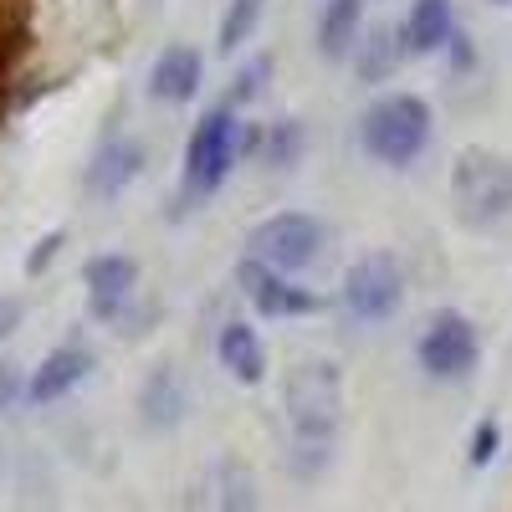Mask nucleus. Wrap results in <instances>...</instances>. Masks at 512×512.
<instances>
[{
    "label": "nucleus",
    "instance_id": "nucleus-27",
    "mask_svg": "<svg viewBox=\"0 0 512 512\" xmlns=\"http://www.w3.org/2000/svg\"><path fill=\"white\" fill-rule=\"evenodd\" d=\"M451 62H456V72L477 62V57H472V41H466V36H451Z\"/></svg>",
    "mask_w": 512,
    "mask_h": 512
},
{
    "label": "nucleus",
    "instance_id": "nucleus-5",
    "mask_svg": "<svg viewBox=\"0 0 512 512\" xmlns=\"http://www.w3.org/2000/svg\"><path fill=\"white\" fill-rule=\"evenodd\" d=\"M246 246H251V262H262L272 272H303L323 251V226H318V216L287 210V216H272V221L256 226L246 236Z\"/></svg>",
    "mask_w": 512,
    "mask_h": 512
},
{
    "label": "nucleus",
    "instance_id": "nucleus-21",
    "mask_svg": "<svg viewBox=\"0 0 512 512\" xmlns=\"http://www.w3.org/2000/svg\"><path fill=\"white\" fill-rule=\"evenodd\" d=\"M262 149H267V159L277 169H287L297 154H303V123H297V118H277L272 134H262Z\"/></svg>",
    "mask_w": 512,
    "mask_h": 512
},
{
    "label": "nucleus",
    "instance_id": "nucleus-8",
    "mask_svg": "<svg viewBox=\"0 0 512 512\" xmlns=\"http://www.w3.org/2000/svg\"><path fill=\"white\" fill-rule=\"evenodd\" d=\"M236 282L246 287V297L256 303V313H267V318H303V313H318V292L292 287L282 272L251 262V256L236 267Z\"/></svg>",
    "mask_w": 512,
    "mask_h": 512
},
{
    "label": "nucleus",
    "instance_id": "nucleus-2",
    "mask_svg": "<svg viewBox=\"0 0 512 512\" xmlns=\"http://www.w3.org/2000/svg\"><path fill=\"white\" fill-rule=\"evenodd\" d=\"M451 210L461 226H497L512 210V159L497 149H461L451 164Z\"/></svg>",
    "mask_w": 512,
    "mask_h": 512
},
{
    "label": "nucleus",
    "instance_id": "nucleus-22",
    "mask_svg": "<svg viewBox=\"0 0 512 512\" xmlns=\"http://www.w3.org/2000/svg\"><path fill=\"white\" fill-rule=\"evenodd\" d=\"M62 241H67V231H47V236H41V241L31 246V256H26V277H41V272H47L52 256L62 251Z\"/></svg>",
    "mask_w": 512,
    "mask_h": 512
},
{
    "label": "nucleus",
    "instance_id": "nucleus-28",
    "mask_svg": "<svg viewBox=\"0 0 512 512\" xmlns=\"http://www.w3.org/2000/svg\"><path fill=\"white\" fill-rule=\"evenodd\" d=\"M492 6H512V0H492Z\"/></svg>",
    "mask_w": 512,
    "mask_h": 512
},
{
    "label": "nucleus",
    "instance_id": "nucleus-1",
    "mask_svg": "<svg viewBox=\"0 0 512 512\" xmlns=\"http://www.w3.org/2000/svg\"><path fill=\"white\" fill-rule=\"evenodd\" d=\"M282 405L292 420V477L313 482L328 466V446L344 415V374L333 359H297L282 379Z\"/></svg>",
    "mask_w": 512,
    "mask_h": 512
},
{
    "label": "nucleus",
    "instance_id": "nucleus-24",
    "mask_svg": "<svg viewBox=\"0 0 512 512\" xmlns=\"http://www.w3.org/2000/svg\"><path fill=\"white\" fill-rule=\"evenodd\" d=\"M492 451H497V425H492V420H482V425H477V436H472V461H477V466H487V461H492Z\"/></svg>",
    "mask_w": 512,
    "mask_h": 512
},
{
    "label": "nucleus",
    "instance_id": "nucleus-23",
    "mask_svg": "<svg viewBox=\"0 0 512 512\" xmlns=\"http://www.w3.org/2000/svg\"><path fill=\"white\" fill-rule=\"evenodd\" d=\"M267 72H272V57L262 52V57H256V62H246V67H241V77H236V93H231V98L241 103V98H251V93H262V82H267Z\"/></svg>",
    "mask_w": 512,
    "mask_h": 512
},
{
    "label": "nucleus",
    "instance_id": "nucleus-15",
    "mask_svg": "<svg viewBox=\"0 0 512 512\" xmlns=\"http://www.w3.org/2000/svg\"><path fill=\"white\" fill-rule=\"evenodd\" d=\"M456 21H451V0H415L410 16H405V47L410 52H441L451 47Z\"/></svg>",
    "mask_w": 512,
    "mask_h": 512
},
{
    "label": "nucleus",
    "instance_id": "nucleus-9",
    "mask_svg": "<svg viewBox=\"0 0 512 512\" xmlns=\"http://www.w3.org/2000/svg\"><path fill=\"white\" fill-rule=\"evenodd\" d=\"M82 282H88V308H93V318L113 323V318H123V308H128V303H134L139 262H134V256H118V251L93 256L88 272H82Z\"/></svg>",
    "mask_w": 512,
    "mask_h": 512
},
{
    "label": "nucleus",
    "instance_id": "nucleus-3",
    "mask_svg": "<svg viewBox=\"0 0 512 512\" xmlns=\"http://www.w3.org/2000/svg\"><path fill=\"white\" fill-rule=\"evenodd\" d=\"M359 139L364 149L379 159V164H410L425 144H431V108L410 93H395V98H379L364 123H359Z\"/></svg>",
    "mask_w": 512,
    "mask_h": 512
},
{
    "label": "nucleus",
    "instance_id": "nucleus-6",
    "mask_svg": "<svg viewBox=\"0 0 512 512\" xmlns=\"http://www.w3.org/2000/svg\"><path fill=\"white\" fill-rule=\"evenodd\" d=\"M482 359V344H477V328L466 313L456 308H441L431 318V328L420 333V369L431 374V379H461V374H472Z\"/></svg>",
    "mask_w": 512,
    "mask_h": 512
},
{
    "label": "nucleus",
    "instance_id": "nucleus-26",
    "mask_svg": "<svg viewBox=\"0 0 512 512\" xmlns=\"http://www.w3.org/2000/svg\"><path fill=\"white\" fill-rule=\"evenodd\" d=\"M21 313H26V303H21V297H0V338H11V333H16Z\"/></svg>",
    "mask_w": 512,
    "mask_h": 512
},
{
    "label": "nucleus",
    "instance_id": "nucleus-25",
    "mask_svg": "<svg viewBox=\"0 0 512 512\" xmlns=\"http://www.w3.org/2000/svg\"><path fill=\"white\" fill-rule=\"evenodd\" d=\"M21 395V369L16 364H0V410H11Z\"/></svg>",
    "mask_w": 512,
    "mask_h": 512
},
{
    "label": "nucleus",
    "instance_id": "nucleus-7",
    "mask_svg": "<svg viewBox=\"0 0 512 512\" xmlns=\"http://www.w3.org/2000/svg\"><path fill=\"white\" fill-rule=\"evenodd\" d=\"M400 297H405V272H400V262L390 251H369V256H359V262L349 267V277H344V303H349V313H359V318H390L395 308H400Z\"/></svg>",
    "mask_w": 512,
    "mask_h": 512
},
{
    "label": "nucleus",
    "instance_id": "nucleus-12",
    "mask_svg": "<svg viewBox=\"0 0 512 512\" xmlns=\"http://www.w3.org/2000/svg\"><path fill=\"white\" fill-rule=\"evenodd\" d=\"M200 52L195 47H185V41H175V47H164L159 52V62H154V72H149V93L159 98V103H190L195 93H200Z\"/></svg>",
    "mask_w": 512,
    "mask_h": 512
},
{
    "label": "nucleus",
    "instance_id": "nucleus-18",
    "mask_svg": "<svg viewBox=\"0 0 512 512\" xmlns=\"http://www.w3.org/2000/svg\"><path fill=\"white\" fill-rule=\"evenodd\" d=\"M405 52H410V47H405V31H400V26H374L369 41L359 47V77H364V82H384V77L400 67Z\"/></svg>",
    "mask_w": 512,
    "mask_h": 512
},
{
    "label": "nucleus",
    "instance_id": "nucleus-16",
    "mask_svg": "<svg viewBox=\"0 0 512 512\" xmlns=\"http://www.w3.org/2000/svg\"><path fill=\"white\" fill-rule=\"evenodd\" d=\"M210 512H262V497H256V477L251 466L226 456L216 472H210Z\"/></svg>",
    "mask_w": 512,
    "mask_h": 512
},
{
    "label": "nucleus",
    "instance_id": "nucleus-10",
    "mask_svg": "<svg viewBox=\"0 0 512 512\" xmlns=\"http://www.w3.org/2000/svg\"><path fill=\"white\" fill-rule=\"evenodd\" d=\"M139 169H144V144L139 139H113L93 154L88 175H82V190H88L93 200H118L139 180Z\"/></svg>",
    "mask_w": 512,
    "mask_h": 512
},
{
    "label": "nucleus",
    "instance_id": "nucleus-17",
    "mask_svg": "<svg viewBox=\"0 0 512 512\" xmlns=\"http://www.w3.org/2000/svg\"><path fill=\"white\" fill-rule=\"evenodd\" d=\"M139 410H144L149 431H169V425L185 415V379L175 369H154L144 395H139Z\"/></svg>",
    "mask_w": 512,
    "mask_h": 512
},
{
    "label": "nucleus",
    "instance_id": "nucleus-19",
    "mask_svg": "<svg viewBox=\"0 0 512 512\" xmlns=\"http://www.w3.org/2000/svg\"><path fill=\"white\" fill-rule=\"evenodd\" d=\"M359 16H364V0H328V11L318 21V52L344 57L359 36Z\"/></svg>",
    "mask_w": 512,
    "mask_h": 512
},
{
    "label": "nucleus",
    "instance_id": "nucleus-20",
    "mask_svg": "<svg viewBox=\"0 0 512 512\" xmlns=\"http://www.w3.org/2000/svg\"><path fill=\"white\" fill-rule=\"evenodd\" d=\"M262 11H267V0H231V11H226V21H221V41H216V47H221V52H236L241 41H251L256 21H262Z\"/></svg>",
    "mask_w": 512,
    "mask_h": 512
},
{
    "label": "nucleus",
    "instance_id": "nucleus-11",
    "mask_svg": "<svg viewBox=\"0 0 512 512\" xmlns=\"http://www.w3.org/2000/svg\"><path fill=\"white\" fill-rule=\"evenodd\" d=\"M93 374V354L88 349H77V344H67V349H52L47 359H41V369L31 374V384H26V400L31 405H52V400H62V395H72L82 379Z\"/></svg>",
    "mask_w": 512,
    "mask_h": 512
},
{
    "label": "nucleus",
    "instance_id": "nucleus-14",
    "mask_svg": "<svg viewBox=\"0 0 512 512\" xmlns=\"http://www.w3.org/2000/svg\"><path fill=\"white\" fill-rule=\"evenodd\" d=\"M221 364L231 369V379L236 384H256L267 374V349H262V338H256V328L251 323H241V318H231L226 328H221Z\"/></svg>",
    "mask_w": 512,
    "mask_h": 512
},
{
    "label": "nucleus",
    "instance_id": "nucleus-13",
    "mask_svg": "<svg viewBox=\"0 0 512 512\" xmlns=\"http://www.w3.org/2000/svg\"><path fill=\"white\" fill-rule=\"evenodd\" d=\"M31 16H36V0H0V118H6L11 72L31 52Z\"/></svg>",
    "mask_w": 512,
    "mask_h": 512
},
{
    "label": "nucleus",
    "instance_id": "nucleus-4",
    "mask_svg": "<svg viewBox=\"0 0 512 512\" xmlns=\"http://www.w3.org/2000/svg\"><path fill=\"white\" fill-rule=\"evenodd\" d=\"M241 123L231 108H216V113H205L200 128L190 134V149H185V200H205V195H216L226 180H231V169H236V154H241Z\"/></svg>",
    "mask_w": 512,
    "mask_h": 512
}]
</instances>
